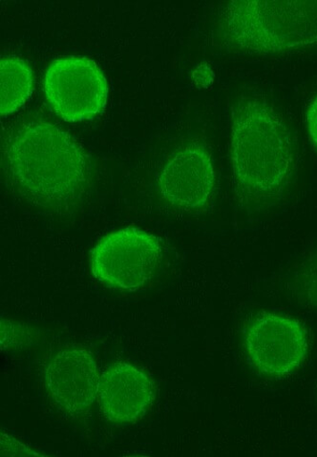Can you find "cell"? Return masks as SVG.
<instances>
[{
  "label": "cell",
  "mask_w": 317,
  "mask_h": 457,
  "mask_svg": "<svg viewBox=\"0 0 317 457\" xmlns=\"http://www.w3.org/2000/svg\"><path fill=\"white\" fill-rule=\"evenodd\" d=\"M155 395L154 381L131 364H116L101 377L98 400L104 417L110 422L140 420L153 405Z\"/></svg>",
  "instance_id": "9c48e42d"
},
{
  "label": "cell",
  "mask_w": 317,
  "mask_h": 457,
  "mask_svg": "<svg viewBox=\"0 0 317 457\" xmlns=\"http://www.w3.org/2000/svg\"><path fill=\"white\" fill-rule=\"evenodd\" d=\"M230 160L240 200L262 206L278 200L291 182L295 150L291 134L265 102L243 99L231 113Z\"/></svg>",
  "instance_id": "7a4b0ae2"
},
{
  "label": "cell",
  "mask_w": 317,
  "mask_h": 457,
  "mask_svg": "<svg viewBox=\"0 0 317 457\" xmlns=\"http://www.w3.org/2000/svg\"><path fill=\"white\" fill-rule=\"evenodd\" d=\"M163 251L160 240L139 228H123L106 235L93 248L91 271L96 280L136 292L154 278Z\"/></svg>",
  "instance_id": "277c9868"
},
{
  "label": "cell",
  "mask_w": 317,
  "mask_h": 457,
  "mask_svg": "<svg viewBox=\"0 0 317 457\" xmlns=\"http://www.w3.org/2000/svg\"><path fill=\"white\" fill-rule=\"evenodd\" d=\"M6 168L27 197L52 210L73 206L89 183L88 155L62 129L44 121L21 127L8 138Z\"/></svg>",
  "instance_id": "6da1fadb"
},
{
  "label": "cell",
  "mask_w": 317,
  "mask_h": 457,
  "mask_svg": "<svg viewBox=\"0 0 317 457\" xmlns=\"http://www.w3.org/2000/svg\"><path fill=\"white\" fill-rule=\"evenodd\" d=\"M45 91L54 112L68 122L100 115L108 96L107 80L99 65L88 58L73 55L49 65Z\"/></svg>",
  "instance_id": "5b68a950"
},
{
  "label": "cell",
  "mask_w": 317,
  "mask_h": 457,
  "mask_svg": "<svg viewBox=\"0 0 317 457\" xmlns=\"http://www.w3.org/2000/svg\"><path fill=\"white\" fill-rule=\"evenodd\" d=\"M233 46L273 54L317 45V2H233L222 17Z\"/></svg>",
  "instance_id": "3957f363"
},
{
  "label": "cell",
  "mask_w": 317,
  "mask_h": 457,
  "mask_svg": "<svg viewBox=\"0 0 317 457\" xmlns=\"http://www.w3.org/2000/svg\"><path fill=\"white\" fill-rule=\"evenodd\" d=\"M214 72L208 64H200L192 73V79L199 88H209L214 82Z\"/></svg>",
  "instance_id": "7c38bea8"
},
{
  "label": "cell",
  "mask_w": 317,
  "mask_h": 457,
  "mask_svg": "<svg viewBox=\"0 0 317 457\" xmlns=\"http://www.w3.org/2000/svg\"><path fill=\"white\" fill-rule=\"evenodd\" d=\"M244 345L252 365L273 378L298 369L309 350L304 327L292 318L272 313L261 314L253 320L246 330Z\"/></svg>",
  "instance_id": "8992f818"
},
{
  "label": "cell",
  "mask_w": 317,
  "mask_h": 457,
  "mask_svg": "<svg viewBox=\"0 0 317 457\" xmlns=\"http://www.w3.org/2000/svg\"><path fill=\"white\" fill-rule=\"evenodd\" d=\"M216 183L212 155L201 145L178 150L159 177L162 197L185 210H196L211 200Z\"/></svg>",
  "instance_id": "52a82bcc"
},
{
  "label": "cell",
  "mask_w": 317,
  "mask_h": 457,
  "mask_svg": "<svg viewBox=\"0 0 317 457\" xmlns=\"http://www.w3.org/2000/svg\"><path fill=\"white\" fill-rule=\"evenodd\" d=\"M2 450L3 455L10 451L12 452L10 455H15V452L19 451L21 453V455H38V453H33L31 450L21 445V443L13 440L7 435H3L2 436Z\"/></svg>",
  "instance_id": "4fadbf2b"
},
{
  "label": "cell",
  "mask_w": 317,
  "mask_h": 457,
  "mask_svg": "<svg viewBox=\"0 0 317 457\" xmlns=\"http://www.w3.org/2000/svg\"><path fill=\"white\" fill-rule=\"evenodd\" d=\"M101 377L94 357L86 350L69 349L54 355L46 369V385L63 411L79 415L98 398Z\"/></svg>",
  "instance_id": "ba28073f"
},
{
  "label": "cell",
  "mask_w": 317,
  "mask_h": 457,
  "mask_svg": "<svg viewBox=\"0 0 317 457\" xmlns=\"http://www.w3.org/2000/svg\"><path fill=\"white\" fill-rule=\"evenodd\" d=\"M306 121L312 141L317 148V96H315L308 108Z\"/></svg>",
  "instance_id": "5bb4252c"
},
{
  "label": "cell",
  "mask_w": 317,
  "mask_h": 457,
  "mask_svg": "<svg viewBox=\"0 0 317 457\" xmlns=\"http://www.w3.org/2000/svg\"><path fill=\"white\" fill-rule=\"evenodd\" d=\"M297 284L303 297L317 307V255L302 269Z\"/></svg>",
  "instance_id": "8fae6325"
},
{
  "label": "cell",
  "mask_w": 317,
  "mask_h": 457,
  "mask_svg": "<svg viewBox=\"0 0 317 457\" xmlns=\"http://www.w3.org/2000/svg\"><path fill=\"white\" fill-rule=\"evenodd\" d=\"M0 109L3 116H8L17 112L30 99L34 90L33 72L29 63L17 57L3 59L0 62Z\"/></svg>",
  "instance_id": "30bf717a"
}]
</instances>
